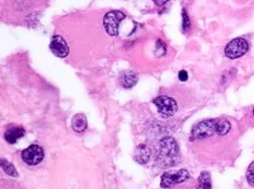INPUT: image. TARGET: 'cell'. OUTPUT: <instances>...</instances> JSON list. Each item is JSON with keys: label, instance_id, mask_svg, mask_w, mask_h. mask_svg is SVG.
<instances>
[{"label": "cell", "instance_id": "1", "mask_svg": "<svg viewBox=\"0 0 254 189\" xmlns=\"http://www.w3.org/2000/svg\"><path fill=\"white\" fill-rule=\"evenodd\" d=\"M231 123L226 119H206L192 128L191 136L193 139H204L218 135L225 136L230 132Z\"/></svg>", "mask_w": 254, "mask_h": 189}, {"label": "cell", "instance_id": "2", "mask_svg": "<svg viewBox=\"0 0 254 189\" xmlns=\"http://www.w3.org/2000/svg\"><path fill=\"white\" fill-rule=\"evenodd\" d=\"M181 160L177 142L171 137H165L161 140L158 152V162L164 167L177 165Z\"/></svg>", "mask_w": 254, "mask_h": 189}, {"label": "cell", "instance_id": "3", "mask_svg": "<svg viewBox=\"0 0 254 189\" xmlns=\"http://www.w3.org/2000/svg\"><path fill=\"white\" fill-rule=\"evenodd\" d=\"M125 18V13L121 11H110L107 13L103 19V25L107 33L112 35V37H116L119 34L120 25H121V22Z\"/></svg>", "mask_w": 254, "mask_h": 189}, {"label": "cell", "instance_id": "4", "mask_svg": "<svg viewBox=\"0 0 254 189\" xmlns=\"http://www.w3.org/2000/svg\"><path fill=\"white\" fill-rule=\"evenodd\" d=\"M190 178V174L187 169H178V171H168L162 175L161 186L163 188H170L176 185L185 182Z\"/></svg>", "mask_w": 254, "mask_h": 189}, {"label": "cell", "instance_id": "5", "mask_svg": "<svg viewBox=\"0 0 254 189\" xmlns=\"http://www.w3.org/2000/svg\"><path fill=\"white\" fill-rule=\"evenodd\" d=\"M154 104L157 107L161 116L164 117V118H170V117L175 116V113L178 110L177 102L174 98L168 96L157 97V98L154 99Z\"/></svg>", "mask_w": 254, "mask_h": 189}, {"label": "cell", "instance_id": "6", "mask_svg": "<svg viewBox=\"0 0 254 189\" xmlns=\"http://www.w3.org/2000/svg\"><path fill=\"white\" fill-rule=\"evenodd\" d=\"M249 42L245 39L237 38L227 44L225 48V55L229 58L236 60V58L244 56L247 53V50H249Z\"/></svg>", "mask_w": 254, "mask_h": 189}, {"label": "cell", "instance_id": "7", "mask_svg": "<svg viewBox=\"0 0 254 189\" xmlns=\"http://www.w3.org/2000/svg\"><path fill=\"white\" fill-rule=\"evenodd\" d=\"M45 152L39 145H31L27 148L24 149L21 153V158L26 164L29 166L39 165L44 160Z\"/></svg>", "mask_w": 254, "mask_h": 189}, {"label": "cell", "instance_id": "8", "mask_svg": "<svg viewBox=\"0 0 254 189\" xmlns=\"http://www.w3.org/2000/svg\"><path fill=\"white\" fill-rule=\"evenodd\" d=\"M50 48L52 53L60 58L67 57V55L69 54V48H68L66 41H64L63 37H59V35H55V37L52 38Z\"/></svg>", "mask_w": 254, "mask_h": 189}, {"label": "cell", "instance_id": "9", "mask_svg": "<svg viewBox=\"0 0 254 189\" xmlns=\"http://www.w3.org/2000/svg\"><path fill=\"white\" fill-rule=\"evenodd\" d=\"M71 129L77 133H82L87 129V117L84 113H77L71 118Z\"/></svg>", "mask_w": 254, "mask_h": 189}, {"label": "cell", "instance_id": "10", "mask_svg": "<svg viewBox=\"0 0 254 189\" xmlns=\"http://www.w3.org/2000/svg\"><path fill=\"white\" fill-rule=\"evenodd\" d=\"M150 149L149 147H146L145 145H139L137 148H136V153H135V160L138 162V164L144 165L149 161L150 159Z\"/></svg>", "mask_w": 254, "mask_h": 189}, {"label": "cell", "instance_id": "11", "mask_svg": "<svg viewBox=\"0 0 254 189\" xmlns=\"http://www.w3.org/2000/svg\"><path fill=\"white\" fill-rule=\"evenodd\" d=\"M25 136V130L22 128H13L9 129L5 133V139L8 144H14L19 139Z\"/></svg>", "mask_w": 254, "mask_h": 189}, {"label": "cell", "instance_id": "12", "mask_svg": "<svg viewBox=\"0 0 254 189\" xmlns=\"http://www.w3.org/2000/svg\"><path fill=\"white\" fill-rule=\"evenodd\" d=\"M137 75H136V73H133L132 70L125 71L121 76V83L125 88H132L136 83H137Z\"/></svg>", "mask_w": 254, "mask_h": 189}, {"label": "cell", "instance_id": "13", "mask_svg": "<svg viewBox=\"0 0 254 189\" xmlns=\"http://www.w3.org/2000/svg\"><path fill=\"white\" fill-rule=\"evenodd\" d=\"M211 175L208 172H203L200 174L199 180H198V188L197 189H211Z\"/></svg>", "mask_w": 254, "mask_h": 189}, {"label": "cell", "instance_id": "14", "mask_svg": "<svg viewBox=\"0 0 254 189\" xmlns=\"http://www.w3.org/2000/svg\"><path fill=\"white\" fill-rule=\"evenodd\" d=\"M1 168L4 169V172L7 175H9V177H13V178L18 177V172H17V169H15L14 166H13L11 162L5 160V159H1Z\"/></svg>", "mask_w": 254, "mask_h": 189}, {"label": "cell", "instance_id": "15", "mask_svg": "<svg viewBox=\"0 0 254 189\" xmlns=\"http://www.w3.org/2000/svg\"><path fill=\"white\" fill-rule=\"evenodd\" d=\"M246 179L249 181V184L254 187V161L249 166L246 172Z\"/></svg>", "mask_w": 254, "mask_h": 189}, {"label": "cell", "instance_id": "16", "mask_svg": "<svg viewBox=\"0 0 254 189\" xmlns=\"http://www.w3.org/2000/svg\"><path fill=\"white\" fill-rule=\"evenodd\" d=\"M183 29L185 32H189L190 29V20H189V15L185 9H183Z\"/></svg>", "mask_w": 254, "mask_h": 189}, {"label": "cell", "instance_id": "17", "mask_svg": "<svg viewBox=\"0 0 254 189\" xmlns=\"http://www.w3.org/2000/svg\"><path fill=\"white\" fill-rule=\"evenodd\" d=\"M179 80L182 81V82H185V81L188 80V73L185 70H181L179 71Z\"/></svg>", "mask_w": 254, "mask_h": 189}, {"label": "cell", "instance_id": "18", "mask_svg": "<svg viewBox=\"0 0 254 189\" xmlns=\"http://www.w3.org/2000/svg\"><path fill=\"white\" fill-rule=\"evenodd\" d=\"M168 1H170V0H154V2L157 6H164Z\"/></svg>", "mask_w": 254, "mask_h": 189}, {"label": "cell", "instance_id": "19", "mask_svg": "<svg viewBox=\"0 0 254 189\" xmlns=\"http://www.w3.org/2000/svg\"><path fill=\"white\" fill-rule=\"evenodd\" d=\"M253 115H254V109H253Z\"/></svg>", "mask_w": 254, "mask_h": 189}]
</instances>
